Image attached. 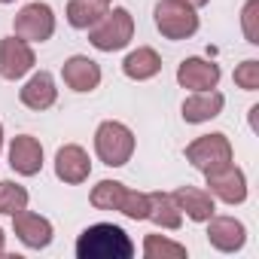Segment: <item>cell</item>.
I'll return each instance as SVG.
<instances>
[{
	"label": "cell",
	"mask_w": 259,
	"mask_h": 259,
	"mask_svg": "<svg viewBox=\"0 0 259 259\" xmlns=\"http://www.w3.org/2000/svg\"><path fill=\"white\" fill-rule=\"evenodd\" d=\"M19 98H22V104H25L28 110H49V107L55 104V98H58V89H55L52 73H46V70L34 73V76L22 85Z\"/></svg>",
	"instance_id": "cell-16"
},
{
	"label": "cell",
	"mask_w": 259,
	"mask_h": 259,
	"mask_svg": "<svg viewBox=\"0 0 259 259\" xmlns=\"http://www.w3.org/2000/svg\"><path fill=\"white\" fill-rule=\"evenodd\" d=\"M186 162H189L192 168H198L201 174H207V171H213V168L232 162V144H229V138L220 135V132H217V135H204V138H198V141H192V144L186 147Z\"/></svg>",
	"instance_id": "cell-5"
},
{
	"label": "cell",
	"mask_w": 259,
	"mask_h": 259,
	"mask_svg": "<svg viewBox=\"0 0 259 259\" xmlns=\"http://www.w3.org/2000/svg\"><path fill=\"white\" fill-rule=\"evenodd\" d=\"M223 104H226V98H223L217 89L195 92L192 98H186V101H183V119H186V122H192V125L207 122V119H213V116H220V113H223Z\"/></svg>",
	"instance_id": "cell-17"
},
{
	"label": "cell",
	"mask_w": 259,
	"mask_h": 259,
	"mask_svg": "<svg viewBox=\"0 0 259 259\" xmlns=\"http://www.w3.org/2000/svg\"><path fill=\"white\" fill-rule=\"evenodd\" d=\"M186 4H189V7H195V10H198V7H204V4H210V0H186Z\"/></svg>",
	"instance_id": "cell-27"
},
{
	"label": "cell",
	"mask_w": 259,
	"mask_h": 259,
	"mask_svg": "<svg viewBox=\"0 0 259 259\" xmlns=\"http://www.w3.org/2000/svg\"><path fill=\"white\" fill-rule=\"evenodd\" d=\"M107 10H110V0H70L67 4V22L79 31H89Z\"/></svg>",
	"instance_id": "cell-20"
},
{
	"label": "cell",
	"mask_w": 259,
	"mask_h": 259,
	"mask_svg": "<svg viewBox=\"0 0 259 259\" xmlns=\"http://www.w3.org/2000/svg\"><path fill=\"white\" fill-rule=\"evenodd\" d=\"M122 70H125V76H128V79L144 82V79H153V76L162 70V58H159V52H156V49L141 46V49H135V52H128V55H125Z\"/></svg>",
	"instance_id": "cell-18"
},
{
	"label": "cell",
	"mask_w": 259,
	"mask_h": 259,
	"mask_svg": "<svg viewBox=\"0 0 259 259\" xmlns=\"http://www.w3.org/2000/svg\"><path fill=\"white\" fill-rule=\"evenodd\" d=\"M4 247H7V238H4V229H0V253H4Z\"/></svg>",
	"instance_id": "cell-28"
},
{
	"label": "cell",
	"mask_w": 259,
	"mask_h": 259,
	"mask_svg": "<svg viewBox=\"0 0 259 259\" xmlns=\"http://www.w3.org/2000/svg\"><path fill=\"white\" fill-rule=\"evenodd\" d=\"M13 25H16V37H22L28 43H43L55 34V13L49 4H40L37 0V4H28L19 10Z\"/></svg>",
	"instance_id": "cell-6"
},
{
	"label": "cell",
	"mask_w": 259,
	"mask_h": 259,
	"mask_svg": "<svg viewBox=\"0 0 259 259\" xmlns=\"http://www.w3.org/2000/svg\"><path fill=\"white\" fill-rule=\"evenodd\" d=\"M177 82L183 89H192V92L217 89V82H220V64L204 61V58H186L177 67Z\"/></svg>",
	"instance_id": "cell-12"
},
{
	"label": "cell",
	"mask_w": 259,
	"mask_h": 259,
	"mask_svg": "<svg viewBox=\"0 0 259 259\" xmlns=\"http://www.w3.org/2000/svg\"><path fill=\"white\" fill-rule=\"evenodd\" d=\"M61 76H64V82H67L73 92H92V89H98V82H101V67H98V61H92L89 55H73V58L64 61Z\"/></svg>",
	"instance_id": "cell-14"
},
{
	"label": "cell",
	"mask_w": 259,
	"mask_h": 259,
	"mask_svg": "<svg viewBox=\"0 0 259 259\" xmlns=\"http://www.w3.org/2000/svg\"><path fill=\"white\" fill-rule=\"evenodd\" d=\"M256 19H259V0H247V7H244V13H241V25H244V37H247V43H259Z\"/></svg>",
	"instance_id": "cell-26"
},
{
	"label": "cell",
	"mask_w": 259,
	"mask_h": 259,
	"mask_svg": "<svg viewBox=\"0 0 259 259\" xmlns=\"http://www.w3.org/2000/svg\"><path fill=\"white\" fill-rule=\"evenodd\" d=\"M0 150H4V125H0Z\"/></svg>",
	"instance_id": "cell-29"
},
{
	"label": "cell",
	"mask_w": 259,
	"mask_h": 259,
	"mask_svg": "<svg viewBox=\"0 0 259 259\" xmlns=\"http://www.w3.org/2000/svg\"><path fill=\"white\" fill-rule=\"evenodd\" d=\"M28 189L25 186H19V183H13V180H0V213H7V217H13V213H19V210H25L28 207Z\"/></svg>",
	"instance_id": "cell-23"
},
{
	"label": "cell",
	"mask_w": 259,
	"mask_h": 259,
	"mask_svg": "<svg viewBox=\"0 0 259 259\" xmlns=\"http://www.w3.org/2000/svg\"><path fill=\"white\" fill-rule=\"evenodd\" d=\"M34 67V49L22 37L0 40V76L4 79H22Z\"/></svg>",
	"instance_id": "cell-8"
},
{
	"label": "cell",
	"mask_w": 259,
	"mask_h": 259,
	"mask_svg": "<svg viewBox=\"0 0 259 259\" xmlns=\"http://www.w3.org/2000/svg\"><path fill=\"white\" fill-rule=\"evenodd\" d=\"M204 177H207V186H210V195H213V198H220V201H226V204H241V201L247 198V177H244V171L235 168L232 162H226V165L207 171Z\"/></svg>",
	"instance_id": "cell-7"
},
{
	"label": "cell",
	"mask_w": 259,
	"mask_h": 259,
	"mask_svg": "<svg viewBox=\"0 0 259 259\" xmlns=\"http://www.w3.org/2000/svg\"><path fill=\"white\" fill-rule=\"evenodd\" d=\"M174 204L180 207V213H186L189 220L195 223H207L213 217V195L204 192V189H195V186H180L177 192H171Z\"/></svg>",
	"instance_id": "cell-15"
},
{
	"label": "cell",
	"mask_w": 259,
	"mask_h": 259,
	"mask_svg": "<svg viewBox=\"0 0 259 259\" xmlns=\"http://www.w3.org/2000/svg\"><path fill=\"white\" fill-rule=\"evenodd\" d=\"M207 241L220 250V253H235L244 247L247 241V229L241 220L235 217H210L207 220Z\"/></svg>",
	"instance_id": "cell-11"
},
{
	"label": "cell",
	"mask_w": 259,
	"mask_h": 259,
	"mask_svg": "<svg viewBox=\"0 0 259 259\" xmlns=\"http://www.w3.org/2000/svg\"><path fill=\"white\" fill-rule=\"evenodd\" d=\"M125 186L119 180H101L95 189H92V204L98 210H122V201H125Z\"/></svg>",
	"instance_id": "cell-21"
},
{
	"label": "cell",
	"mask_w": 259,
	"mask_h": 259,
	"mask_svg": "<svg viewBox=\"0 0 259 259\" xmlns=\"http://www.w3.org/2000/svg\"><path fill=\"white\" fill-rule=\"evenodd\" d=\"M135 37V19L128 10L116 7V10H107L92 28H89V43L101 52H116V49H125Z\"/></svg>",
	"instance_id": "cell-2"
},
{
	"label": "cell",
	"mask_w": 259,
	"mask_h": 259,
	"mask_svg": "<svg viewBox=\"0 0 259 259\" xmlns=\"http://www.w3.org/2000/svg\"><path fill=\"white\" fill-rule=\"evenodd\" d=\"M156 28L168 40H186L198 31V13L186 0H159L156 4Z\"/></svg>",
	"instance_id": "cell-4"
},
{
	"label": "cell",
	"mask_w": 259,
	"mask_h": 259,
	"mask_svg": "<svg viewBox=\"0 0 259 259\" xmlns=\"http://www.w3.org/2000/svg\"><path fill=\"white\" fill-rule=\"evenodd\" d=\"M55 174H58V180L73 183V186H76V183H85L89 174H92L89 153H85L82 147H76V144L61 147V150L55 153Z\"/></svg>",
	"instance_id": "cell-13"
},
{
	"label": "cell",
	"mask_w": 259,
	"mask_h": 259,
	"mask_svg": "<svg viewBox=\"0 0 259 259\" xmlns=\"http://www.w3.org/2000/svg\"><path fill=\"white\" fill-rule=\"evenodd\" d=\"M235 85L244 89V92H256L259 89V61H244L235 67Z\"/></svg>",
	"instance_id": "cell-25"
},
{
	"label": "cell",
	"mask_w": 259,
	"mask_h": 259,
	"mask_svg": "<svg viewBox=\"0 0 259 259\" xmlns=\"http://www.w3.org/2000/svg\"><path fill=\"white\" fill-rule=\"evenodd\" d=\"M147 201H150L147 220H153L162 229H180L183 213H180V207L174 204V198L168 192H147Z\"/></svg>",
	"instance_id": "cell-19"
},
{
	"label": "cell",
	"mask_w": 259,
	"mask_h": 259,
	"mask_svg": "<svg viewBox=\"0 0 259 259\" xmlns=\"http://www.w3.org/2000/svg\"><path fill=\"white\" fill-rule=\"evenodd\" d=\"M144 256L147 259H183L186 256V247L177 244V241H171V238H162V235H147Z\"/></svg>",
	"instance_id": "cell-22"
},
{
	"label": "cell",
	"mask_w": 259,
	"mask_h": 259,
	"mask_svg": "<svg viewBox=\"0 0 259 259\" xmlns=\"http://www.w3.org/2000/svg\"><path fill=\"white\" fill-rule=\"evenodd\" d=\"M13 229H16V235H19V241L25 244V247H31V250H43V247H49L52 244V223L46 220V217H40V213H31L28 207L25 210H19V213H13Z\"/></svg>",
	"instance_id": "cell-9"
},
{
	"label": "cell",
	"mask_w": 259,
	"mask_h": 259,
	"mask_svg": "<svg viewBox=\"0 0 259 259\" xmlns=\"http://www.w3.org/2000/svg\"><path fill=\"white\" fill-rule=\"evenodd\" d=\"M147 210H150V201H147V192H125V201H122V210L128 220H147Z\"/></svg>",
	"instance_id": "cell-24"
},
{
	"label": "cell",
	"mask_w": 259,
	"mask_h": 259,
	"mask_svg": "<svg viewBox=\"0 0 259 259\" xmlns=\"http://www.w3.org/2000/svg\"><path fill=\"white\" fill-rule=\"evenodd\" d=\"M95 153L110 168L128 165V159H132V153H135V135H132V128L122 125V122H113V119L101 122L98 132H95Z\"/></svg>",
	"instance_id": "cell-3"
},
{
	"label": "cell",
	"mask_w": 259,
	"mask_h": 259,
	"mask_svg": "<svg viewBox=\"0 0 259 259\" xmlns=\"http://www.w3.org/2000/svg\"><path fill=\"white\" fill-rule=\"evenodd\" d=\"M0 4H13V0H0Z\"/></svg>",
	"instance_id": "cell-30"
},
{
	"label": "cell",
	"mask_w": 259,
	"mask_h": 259,
	"mask_svg": "<svg viewBox=\"0 0 259 259\" xmlns=\"http://www.w3.org/2000/svg\"><path fill=\"white\" fill-rule=\"evenodd\" d=\"M10 168L22 177H34L43 168V147L31 135H19L10 144Z\"/></svg>",
	"instance_id": "cell-10"
},
{
	"label": "cell",
	"mask_w": 259,
	"mask_h": 259,
	"mask_svg": "<svg viewBox=\"0 0 259 259\" xmlns=\"http://www.w3.org/2000/svg\"><path fill=\"white\" fill-rule=\"evenodd\" d=\"M135 253L132 238L125 235V229L113 223H95L82 229L76 238V256L79 259H128Z\"/></svg>",
	"instance_id": "cell-1"
}]
</instances>
